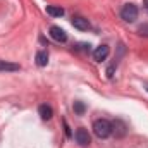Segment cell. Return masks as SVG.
<instances>
[{"label": "cell", "mask_w": 148, "mask_h": 148, "mask_svg": "<svg viewBox=\"0 0 148 148\" xmlns=\"http://www.w3.org/2000/svg\"><path fill=\"white\" fill-rule=\"evenodd\" d=\"M93 133L97 138L105 140L112 134V122H109L107 119H97L93 122Z\"/></svg>", "instance_id": "obj_1"}, {"label": "cell", "mask_w": 148, "mask_h": 148, "mask_svg": "<svg viewBox=\"0 0 148 148\" xmlns=\"http://www.w3.org/2000/svg\"><path fill=\"white\" fill-rule=\"evenodd\" d=\"M121 17L126 21V23H134L138 19V7L134 3H126L121 10Z\"/></svg>", "instance_id": "obj_2"}, {"label": "cell", "mask_w": 148, "mask_h": 148, "mask_svg": "<svg viewBox=\"0 0 148 148\" xmlns=\"http://www.w3.org/2000/svg\"><path fill=\"white\" fill-rule=\"evenodd\" d=\"M50 36L55 41H59V43H66L67 41V33L62 28H59V26H52L50 28Z\"/></svg>", "instance_id": "obj_3"}, {"label": "cell", "mask_w": 148, "mask_h": 148, "mask_svg": "<svg viewBox=\"0 0 148 148\" xmlns=\"http://www.w3.org/2000/svg\"><path fill=\"white\" fill-rule=\"evenodd\" d=\"M76 141H77L79 145L86 147V145H90V141H91V136H90V133H88L84 127H79V129L76 131Z\"/></svg>", "instance_id": "obj_4"}, {"label": "cell", "mask_w": 148, "mask_h": 148, "mask_svg": "<svg viewBox=\"0 0 148 148\" xmlns=\"http://www.w3.org/2000/svg\"><path fill=\"white\" fill-rule=\"evenodd\" d=\"M109 53H110V48H109L107 45H100V47L93 52V59H95L97 62H102V60H105V59L109 57Z\"/></svg>", "instance_id": "obj_5"}, {"label": "cell", "mask_w": 148, "mask_h": 148, "mask_svg": "<svg viewBox=\"0 0 148 148\" xmlns=\"http://www.w3.org/2000/svg\"><path fill=\"white\" fill-rule=\"evenodd\" d=\"M126 131H127V126H126V122H122L121 119L114 121V124H112V133H115V136H117V138H122V136H126Z\"/></svg>", "instance_id": "obj_6"}, {"label": "cell", "mask_w": 148, "mask_h": 148, "mask_svg": "<svg viewBox=\"0 0 148 148\" xmlns=\"http://www.w3.org/2000/svg\"><path fill=\"white\" fill-rule=\"evenodd\" d=\"M71 23H73L74 28L79 29V31H86V29H90V23H88V19H84V17H81V16H74Z\"/></svg>", "instance_id": "obj_7"}, {"label": "cell", "mask_w": 148, "mask_h": 148, "mask_svg": "<svg viewBox=\"0 0 148 148\" xmlns=\"http://www.w3.org/2000/svg\"><path fill=\"white\" fill-rule=\"evenodd\" d=\"M38 114H40V117H41L43 121H48V119H52L53 110H52V107H50V105L43 103V105H40V107H38Z\"/></svg>", "instance_id": "obj_8"}, {"label": "cell", "mask_w": 148, "mask_h": 148, "mask_svg": "<svg viewBox=\"0 0 148 148\" xmlns=\"http://www.w3.org/2000/svg\"><path fill=\"white\" fill-rule=\"evenodd\" d=\"M47 14L52 17H62L64 16V9L60 5H48L47 7Z\"/></svg>", "instance_id": "obj_9"}, {"label": "cell", "mask_w": 148, "mask_h": 148, "mask_svg": "<svg viewBox=\"0 0 148 148\" xmlns=\"http://www.w3.org/2000/svg\"><path fill=\"white\" fill-rule=\"evenodd\" d=\"M35 60H36L38 67H45V66L48 64V53H47L45 50H40L36 53V57H35Z\"/></svg>", "instance_id": "obj_10"}, {"label": "cell", "mask_w": 148, "mask_h": 148, "mask_svg": "<svg viewBox=\"0 0 148 148\" xmlns=\"http://www.w3.org/2000/svg\"><path fill=\"white\" fill-rule=\"evenodd\" d=\"M19 69H21V66H19V64L0 60V71H19Z\"/></svg>", "instance_id": "obj_11"}, {"label": "cell", "mask_w": 148, "mask_h": 148, "mask_svg": "<svg viewBox=\"0 0 148 148\" xmlns=\"http://www.w3.org/2000/svg\"><path fill=\"white\" fill-rule=\"evenodd\" d=\"M86 110V105L83 103V102H74V112L77 114V115H83Z\"/></svg>", "instance_id": "obj_12"}, {"label": "cell", "mask_w": 148, "mask_h": 148, "mask_svg": "<svg viewBox=\"0 0 148 148\" xmlns=\"http://www.w3.org/2000/svg\"><path fill=\"white\" fill-rule=\"evenodd\" d=\"M138 31H140V35H143V36H148V24H141Z\"/></svg>", "instance_id": "obj_13"}, {"label": "cell", "mask_w": 148, "mask_h": 148, "mask_svg": "<svg viewBox=\"0 0 148 148\" xmlns=\"http://www.w3.org/2000/svg\"><path fill=\"white\" fill-rule=\"evenodd\" d=\"M64 129H66L67 138H71V136H73V133H71V129H69V126H67V122H66V121H64Z\"/></svg>", "instance_id": "obj_14"}, {"label": "cell", "mask_w": 148, "mask_h": 148, "mask_svg": "<svg viewBox=\"0 0 148 148\" xmlns=\"http://www.w3.org/2000/svg\"><path fill=\"white\" fill-rule=\"evenodd\" d=\"M143 3H145V7L148 9V0H143Z\"/></svg>", "instance_id": "obj_15"}, {"label": "cell", "mask_w": 148, "mask_h": 148, "mask_svg": "<svg viewBox=\"0 0 148 148\" xmlns=\"http://www.w3.org/2000/svg\"><path fill=\"white\" fill-rule=\"evenodd\" d=\"M147 91H148V86H147Z\"/></svg>", "instance_id": "obj_16"}]
</instances>
